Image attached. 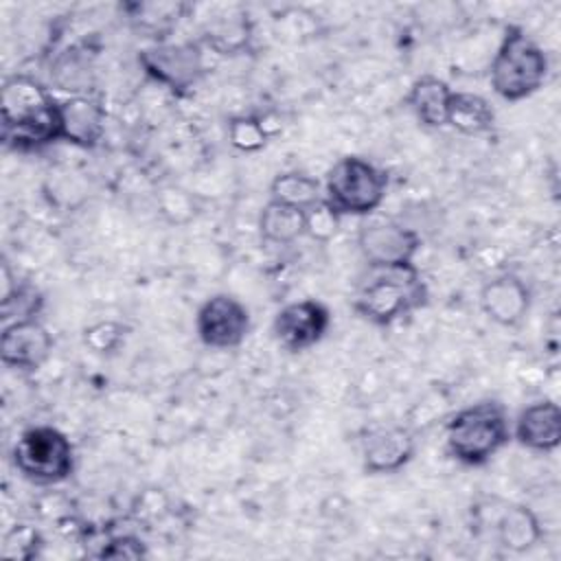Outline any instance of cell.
<instances>
[{
  "label": "cell",
  "instance_id": "cell-14",
  "mask_svg": "<svg viewBox=\"0 0 561 561\" xmlns=\"http://www.w3.org/2000/svg\"><path fill=\"white\" fill-rule=\"evenodd\" d=\"M533 294L515 274H500L486 280L480 289V307L484 316L500 327H517L528 309Z\"/></svg>",
  "mask_w": 561,
  "mask_h": 561
},
{
  "label": "cell",
  "instance_id": "cell-7",
  "mask_svg": "<svg viewBox=\"0 0 561 561\" xmlns=\"http://www.w3.org/2000/svg\"><path fill=\"white\" fill-rule=\"evenodd\" d=\"M138 64L156 83L186 92L204 75V50L199 42H158L138 53Z\"/></svg>",
  "mask_w": 561,
  "mask_h": 561
},
{
  "label": "cell",
  "instance_id": "cell-27",
  "mask_svg": "<svg viewBox=\"0 0 561 561\" xmlns=\"http://www.w3.org/2000/svg\"><path fill=\"white\" fill-rule=\"evenodd\" d=\"M42 305H44V298L39 289L28 283H18V287L9 296L0 298L4 320L11 316H15V320L37 318V313L42 311Z\"/></svg>",
  "mask_w": 561,
  "mask_h": 561
},
{
  "label": "cell",
  "instance_id": "cell-19",
  "mask_svg": "<svg viewBox=\"0 0 561 561\" xmlns=\"http://www.w3.org/2000/svg\"><path fill=\"white\" fill-rule=\"evenodd\" d=\"M256 226L265 243L289 245L305 234V210L270 199L261 208Z\"/></svg>",
  "mask_w": 561,
  "mask_h": 561
},
{
  "label": "cell",
  "instance_id": "cell-5",
  "mask_svg": "<svg viewBox=\"0 0 561 561\" xmlns=\"http://www.w3.org/2000/svg\"><path fill=\"white\" fill-rule=\"evenodd\" d=\"M11 460L24 480L37 486H53L72 476L75 447L61 430L53 425H31L15 438Z\"/></svg>",
  "mask_w": 561,
  "mask_h": 561
},
{
  "label": "cell",
  "instance_id": "cell-3",
  "mask_svg": "<svg viewBox=\"0 0 561 561\" xmlns=\"http://www.w3.org/2000/svg\"><path fill=\"white\" fill-rule=\"evenodd\" d=\"M511 438L508 412L495 399L469 403L445 423V447L465 467L486 465Z\"/></svg>",
  "mask_w": 561,
  "mask_h": 561
},
{
  "label": "cell",
  "instance_id": "cell-21",
  "mask_svg": "<svg viewBox=\"0 0 561 561\" xmlns=\"http://www.w3.org/2000/svg\"><path fill=\"white\" fill-rule=\"evenodd\" d=\"M270 199L307 210L322 199V184L302 171H283L270 182Z\"/></svg>",
  "mask_w": 561,
  "mask_h": 561
},
{
  "label": "cell",
  "instance_id": "cell-18",
  "mask_svg": "<svg viewBox=\"0 0 561 561\" xmlns=\"http://www.w3.org/2000/svg\"><path fill=\"white\" fill-rule=\"evenodd\" d=\"M447 125L465 136H482L495 125L493 105L476 92H451L447 107Z\"/></svg>",
  "mask_w": 561,
  "mask_h": 561
},
{
  "label": "cell",
  "instance_id": "cell-11",
  "mask_svg": "<svg viewBox=\"0 0 561 561\" xmlns=\"http://www.w3.org/2000/svg\"><path fill=\"white\" fill-rule=\"evenodd\" d=\"M416 451L414 432L405 425H383L362 438V469L368 476H386L403 469Z\"/></svg>",
  "mask_w": 561,
  "mask_h": 561
},
{
  "label": "cell",
  "instance_id": "cell-8",
  "mask_svg": "<svg viewBox=\"0 0 561 561\" xmlns=\"http://www.w3.org/2000/svg\"><path fill=\"white\" fill-rule=\"evenodd\" d=\"M357 250L368 267L410 265L421 250V234L392 219H373L359 226Z\"/></svg>",
  "mask_w": 561,
  "mask_h": 561
},
{
  "label": "cell",
  "instance_id": "cell-6",
  "mask_svg": "<svg viewBox=\"0 0 561 561\" xmlns=\"http://www.w3.org/2000/svg\"><path fill=\"white\" fill-rule=\"evenodd\" d=\"M388 191V175L366 158L344 156L324 178L322 197L340 217H366L377 210Z\"/></svg>",
  "mask_w": 561,
  "mask_h": 561
},
{
  "label": "cell",
  "instance_id": "cell-26",
  "mask_svg": "<svg viewBox=\"0 0 561 561\" xmlns=\"http://www.w3.org/2000/svg\"><path fill=\"white\" fill-rule=\"evenodd\" d=\"M340 221L337 210L322 197L305 210V234L318 243H327L337 234Z\"/></svg>",
  "mask_w": 561,
  "mask_h": 561
},
{
  "label": "cell",
  "instance_id": "cell-28",
  "mask_svg": "<svg viewBox=\"0 0 561 561\" xmlns=\"http://www.w3.org/2000/svg\"><path fill=\"white\" fill-rule=\"evenodd\" d=\"M101 559H142L147 557V546L136 535H116L110 537L103 548L96 552Z\"/></svg>",
  "mask_w": 561,
  "mask_h": 561
},
{
  "label": "cell",
  "instance_id": "cell-10",
  "mask_svg": "<svg viewBox=\"0 0 561 561\" xmlns=\"http://www.w3.org/2000/svg\"><path fill=\"white\" fill-rule=\"evenodd\" d=\"M331 327V311L316 298H305L280 307L272 320L276 344L289 353L313 348Z\"/></svg>",
  "mask_w": 561,
  "mask_h": 561
},
{
  "label": "cell",
  "instance_id": "cell-17",
  "mask_svg": "<svg viewBox=\"0 0 561 561\" xmlns=\"http://www.w3.org/2000/svg\"><path fill=\"white\" fill-rule=\"evenodd\" d=\"M543 530L533 508L524 504H508L495 519V537L508 552H526L535 548Z\"/></svg>",
  "mask_w": 561,
  "mask_h": 561
},
{
  "label": "cell",
  "instance_id": "cell-13",
  "mask_svg": "<svg viewBox=\"0 0 561 561\" xmlns=\"http://www.w3.org/2000/svg\"><path fill=\"white\" fill-rule=\"evenodd\" d=\"M59 140L81 149H92L105 131V107L92 94H72L57 103Z\"/></svg>",
  "mask_w": 561,
  "mask_h": 561
},
{
  "label": "cell",
  "instance_id": "cell-4",
  "mask_svg": "<svg viewBox=\"0 0 561 561\" xmlns=\"http://www.w3.org/2000/svg\"><path fill=\"white\" fill-rule=\"evenodd\" d=\"M546 50L526 33V28L517 24L506 26L489 66L493 92L508 103H517L533 96L546 83Z\"/></svg>",
  "mask_w": 561,
  "mask_h": 561
},
{
  "label": "cell",
  "instance_id": "cell-20",
  "mask_svg": "<svg viewBox=\"0 0 561 561\" xmlns=\"http://www.w3.org/2000/svg\"><path fill=\"white\" fill-rule=\"evenodd\" d=\"M250 22L241 13H228L210 20L199 37L202 46H208L217 55H234L248 48Z\"/></svg>",
  "mask_w": 561,
  "mask_h": 561
},
{
  "label": "cell",
  "instance_id": "cell-12",
  "mask_svg": "<svg viewBox=\"0 0 561 561\" xmlns=\"http://www.w3.org/2000/svg\"><path fill=\"white\" fill-rule=\"evenodd\" d=\"M53 351V335L37 320H13L0 333V359L13 370H37Z\"/></svg>",
  "mask_w": 561,
  "mask_h": 561
},
{
  "label": "cell",
  "instance_id": "cell-15",
  "mask_svg": "<svg viewBox=\"0 0 561 561\" xmlns=\"http://www.w3.org/2000/svg\"><path fill=\"white\" fill-rule=\"evenodd\" d=\"M511 432L522 447L550 454L561 443V410L550 399L535 401L517 414Z\"/></svg>",
  "mask_w": 561,
  "mask_h": 561
},
{
  "label": "cell",
  "instance_id": "cell-22",
  "mask_svg": "<svg viewBox=\"0 0 561 561\" xmlns=\"http://www.w3.org/2000/svg\"><path fill=\"white\" fill-rule=\"evenodd\" d=\"M53 81L59 90L72 92V94H90V85H92V64L90 59L72 48L66 50L53 68Z\"/></svg>",
  "mask_w": 561,
  "mask_h": 561
},
{
  "label": "cell",
  "instance_id": "cell-16",
  "mask_svg": "<svg viewBox=\"0 0 561 561\" xmlns=\"http://www.w3.org/2000/svg\"><path fill=\"white\" fill-rule=\"evenodd\" d=\"M451 92L454 90L449 88L447 81L434 75H423L412 81L405 96V105L412 110V114L423 127L440 129L447 127V107Z\"/></svg>",
  "mask_w": 561,
  "mask_h": 561
},
{
  "label": "cell",
  "instance_id": "cell-23",
  "mask_svg": "<svg viewBox=\"0 0 561 561\" xmlns=\"http://www.w3.org/2000/svg\"><path fill=\"white\" fill-rule=\"evenodd\" d=\"M228 142L243 153H254L259 149H263L267 145L270 138V129L263 123L261 116H248V114H239L232 116L228 121Z\"/></svg>",
  "mask_w": 561,
  "mask_h": 561
},
{
  "label": "cell",
  "instance_id": "cell-1",
  "mask_svg": "<svg viewBox=\"0 0 561 561\" xmlns=\"http://www.w3.org/2000/svg\"><path fill=\"white\" fill-rule=\"evenodd\" d=\"M57 99L31 75H11L2 83V142L15 151H37L59 140Z\"/></svg>",
  "mask_w": 561,
  "mask_h": 561
},
{
  "label": "cell",
  "instance_id": "cell-2",
  "mask_svg": "<svg viewBox=\"0 0 561 561\" xmlns=\"http://www.w3.org/2000/svg\"><path fill=\"white\" fill-rule=\"evenodd\" d=\"M430 291L414 263L397 267H368L353 294V309L377 327H390L397 320L427 305Z\"/></svg>",
  "mask_w": 561,
  "mask_h": 561
},
{
  "label": "cell",
  "instance_id": "cell-25",
  "mask_svg": "<svg viewBox=\"0 0 561 561\" xmlns=\"http://www.w3.org/2000/svg\"><path fill=\"white\" fill-rule=\"evenodd\" d=\"M127 327L116 320H99L83 329V344L94 355H112L125 342Z\"/></svg>",
  "mask_w": 561,
  "mask_h": 561
},
{
  "label": "cell",
  "instance_id": "cell-9",
  "mask_svg": "<svg viewBox=\"0 0 561 561\" xmlns=\"http://www.w3.org/2000/svg\"><path fill=\"white\" fill-rule=\"evenodd\" d=\"M250 311L230 294L208 296L195 316V331L208 348H237L250 333Z\"/></svg>",
  "mask_w": 561,
  "mask_h": 561
},
{
  "label": "cell",
  "instance_id": "cell-24",
  "mask_svg": "<svg viewBox=\"0 0 561 561\" xmlns=\"http://www.w3.org/2000/svg\"><path fill=\"white\" fill-rule=\"evenodd\" d=\"M42 535L35 526L31 524H15L4 533L2 539V557L13 559V561H26L39 554L42 548Z\"/></svg>",
  "mask_w": 561,
  "mask_h": 561
}]
</instances>
